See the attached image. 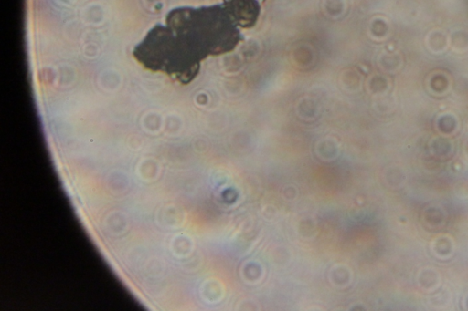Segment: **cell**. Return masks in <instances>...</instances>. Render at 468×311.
<instances>
[{
	"label": "cell",
	"instance_id": "1",
	"mask_svg": "<svg viewBox=\"0 0 468 311\" xmlns=\"http://www.w3.org/2000/svg\"><path fill=\"white\" fill-rule=\"evenodd\" d=\"M165 23L187 57L198 67L210 55L232 50L240 39L238 25L226 5L175 8L167 14Z\"/></svg>",
	"mask_w": 468,
	"mask_h": 311
},
{
	"label": "cell",
	"instance_id": "2",
	"mask_svg": "<svg viewBox=\"0 0 468 311\" xmlns=\"http://www.w3.org/2000/svg\"><path fill=\"white\" fill-rule=\"evenodd\" d=\"M133 57L146 69L163 72L182 84H187L199 68L186 56L171 29L155 25L133 50Z\"/></svg>",
	"mask_w": 468,
	"mask_h": 311
},
{
	"label": "cell",
	"instance_id": "3",
	"mask_svg": "<svg viewBox=\"0 0 468 311\" xmlns=\"http://www.w3.org/2000/svg\"><path fill=\"white\" fill-rule=\"evenodd\" d=\"M225 5L236 24L241 27H251L260 14L256 0H229Z\"/></svg>",
	"mask_w": 468,
	"mask_h": 311
}]
</instances>
